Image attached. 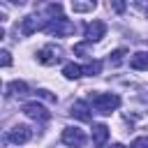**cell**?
<instances>
[{"label":"cell","mask_w":148,"mask_h":148,"mask_svg":"<svg viewBox=\"0 0 148 148\" xmlns=\"http://www.w3.org/2000/svg\"><path fill=\"white\" fill-rule=\"evenodd\" d=\"M90 104L95 106V111L109 116L111 111H116L120 106V97L113 92H95V95H90Z\"/></svg>","instance_id":"6da1fadb"},{"label":"cell","mask_w":148,"mask_h":148,"mask_svg":"<svg viewBox=\"0 0 148 148\" xmlns=\"http://www.w3.org/2000/svg\"><path fill=\"white\" fill-rule=\"evenodd\" d=\"M44 32L56 35V37L72 35V32H74V23H69L65 16H58V18H51V23H46V25H44Z\"/></svg>","instance_id":"7a4b0ae2"},{"label":"cell","mask_w":148,"mask_h":148,"mask_svg":"<svg viewBox=\"0 0 148 148\" xmlns=\"http://www.w3.org/2000/svg\"><path fill=\"white\" fill-rule=\"evenodd\" d=\"M60 46H56V44H46V46H42L39 51H37V60L42 62V65H56V62H60Z\"/></svg>","instance_id":"3957f363"},{"label":"cell","mask_w":148,"mask_h":148,"mask_svg":"<svg viewBox=\"0 0 148 148\" xmlns=\"http://www.w3.org/2000/svg\"><path fill=\"white\" fill-rule=\"evenodd\" d=\"M30 136H32V132H30V127H28V125H14V127L7 132L5 141L21 146V143H28V141H30Z\"/></svg>","instance_id":"277c9868"},{"label":"cell","mask_w":148,"mask_h":148,"mask_svg":"<svg viewBox=\"0 0 148 148\" xmlns=\"http://www.w3.org/2000/svg\"><path fill=\"white\" fill-rule=\"evenodd\" d=\"M62 143L69 146V148H81L86 143L83 130H79V127H65L62 130Z\"/></svg>","instance_id":"5b68a950"},{"label":"cell","mask_w":148,"mask_h":148,"mask_svg":"<svg viewBox=\"0 0 148 148\" xmlns=\"http://www.w3.org/2000/svg\"><path fill=\"white\" fill-rule=\"evenodd\" d=\"M44 25H46V21H39L37 16H23L21 18V25L16 28L23 37H28V35H32V32H37V30H44Z\"/></svg>","instance_id":"8992f818"},{"label":"cell","mask_w":148,"mask_h":148,"mask_svg":"<svg viewBox=\"0 0 148 148\" xmlns=\"http://www.w3.org/2000/svg\"><path fill=\"white\" fill-rule=\"evenodd\" d=\"M23 113L28 116V118H32V120H39V123H44V120H49V111L42 106V104H37V102H28V104H23Z\"/></svg>","instance_id":"52a82bcc"},{"label":"cell","mask_w":148,"mask_h":148,"mask_svg":"<svg viewBox=\"0 0 148 148\" xmlns=\"http://www.w3.org/2000/svg\"><path fill=\"white\" fill-rule=\"evenodd\" d=\"M106 35V23L104 21H92L86 25V39L88 42H99Z\"/></svg>","instance_id":"ba28073f"},{"label":"cell","mask_w":148,"mask_h":148,"mask_svg":"<svg viewBox=\"0 0 148 148\" xmlns=\"http://www.w3.org/2000/svg\"><path fill=\"white\" fill-rule=\"evenodd\" d=\"M69 113L74 116V118H79V120H90L92 116H90V106H88V102H83V99H76V102H72V106H69Z\"/></svg>","instance_id":"9c48e42d"},{"label":"cell","mask_w":148,"mask_h":148,"mask_svg":"<svg viewBox=\"0 0 148 148\" xmlns=\"http://www.w3.org/2000/svg\"><path fill=\"white\" fill-rule=\"evenodd\" d=\"M106 139H109V127H106L104 123L92 125V143H95L97 148H102V146L106 143Z\"/></svg>","instance_id":"30bf717a"},{"label":"cell","mask_w":148,"mask_h":148,"mask_svg":"<svg viewBox=\"0 0 148 148\" xmlns=\"http://www.w3.org/2000/svg\"><path fill=\"white\" fill-rule=\"evenodd\" d=\"M130 67L132 69H139V72H148V53L146 51H136L130 58Z\"/></svg>","instance_id":"8fae6325"},{"label":"cell","mask_w":148,"mask_h":148,"mask_svg":"<svg viewBox=\"0 0 148 148\" xmlns=\"http://www.w3.org/2000/svg\"><path fill=\"white\" fill-rule=\"evenodd\" d=\"M69 5L76 14H88L97 7V0H69Z\"/></svg>","instance_id":"7c38bea8"},{"label":"cell","mask_w":148,"mask_h":148,"mask_svg":"<svg viewBox=\"0 0 148 148\" xmlns=\"http://www.w3.org/2000/svg\"><path fill=\"white\" fill-rule=\"evenodd\" d=\"M7 90H12L9 95H16V97H23V95H28V83L25 81H12V83H7Z\"/></svg>","instance_id":"4fadbf2b"},{"label":"cell","mask_w":148,"mask_h":148,"mask_svg":"<svg viewBox=\"0 0 148 148\" xmlns=\"http://www.w3.org/2000/svg\"><path fill=\"white\" fill-rule=\"evenodd\" d=\"M62 74H65V79H79V76H83V67H79L74 62H67L62 67Z\"/></svg>","instance_id":"5bb4252c"},{"label":"cell","mask_w":148,"mask_h":148,"mask_svg":"<svg viewBox=\"0 0 148 148\" xmlns=\"http://www.w3.org/2000/svg\"><path fill=\"white\" fill-rule=\"evenodd\" d=\"M99 72H102V62H99V60H92V62H88V65L83 67V74H86V76H97Z\"/></svg>","instance_id":"9a60e30c"},{"label":"cell","mask_w":148,"mask_h":148,"mask_svg":"<svg viewBox=\"0 0 148 148\" xmlns=\"http://www.w3.org/2000/svg\"><path fill=\"white\" fill-rule=\"evenodd\" d=\"M125 56H127V51H125V49H116V51L109 56V62H111L113 67H118V65L123 62V58H125Z\"/></svg>","instance_id":"2e32d148"},{"label":"cell","mask_w":148,"mask_h":148,"mask_svg":"<svg viewBox=\"0 0 148 148\" xmlns=\"http://www.w3.org/2000/svg\"><path fill=\"white\" fill-rule=\"evenodd\" d=\"M109 5H111V9H113L116 14H123V12L127 9V0H111Z\"/></svg>","instance_id":"e0dca14e"},{"label":"cell","mask_w":148,"mask_h":148,"mask_svg":"<svg viewBox=\"0 0 148 148\" xmlns=\"http://www.w3.org/2000/svg\"><path fill=\"white\" fill-rule=\"evenodd\" d=\"M132 148H148V139H143V136L134 139V141H132Z\"/></svg>","instance_id":"ac0fdd59"},{"label":"cell","mask_w":148,"mask_h":148,"mask_svg":"<svg viewBox=\"0 0 148 148\" xmlns=\"http://www.w3.org/2000/svg\"><path fill=\"white\" fill-rule=\"evenodd\" d=\"M74 53L76 56H86L88 53V44H74Z\"/></svg>","instance_id":"d6986e66"},{"label":"cell","mask_w":148,"mask_h":148,"mask_svg":"<svg viewBox=\"0 0 148 148\" xmlns=\"http://www.w3.org/2000/svg\"><path fill=\"white\" fill-rule=\"evenodd\" d=\"M0 56H2V58H0V62H2V67H9V65H12V56H9V51H2Z\"/></svg>","instance_id":"ffe728a7"},{"label":"cell","mask_w":148,"mask_h":148,"mask_svg":"<svg viewBox=\"0 0 148 148\" xmlns=\"http://www.w3.org/2000/svg\"><path fill=\"white\" fill-rule=\"evenodd\" d=\"M37 95H39L42 99H46V102H56V95H51L49 90H37Z\"/></svg>","instance_id":"44dd1931"},{"label":"cell","mask_w":148,"mask_h":148,"mask_svg":"<svg viewBox=\"0 0 148 148\" xmlns=\"http://www.w3.org/2000/svg\"><path fill=\"white\" fill-rule=\"evenodd\" d=\"M7 2H12V5H25L28 0H7Z\"/></svg>","instance_id":"7402d4cb"},{"label":"cell","mask_w":148,"mask_h":148,"mask_svg":"<svg viewBox=\"0 0 148 148\" xmlns=\"http://www.w3.org/2000/svg\"><path fill=\"white\" fill-rule=\"evenodd\" d=\"M109 148H125L123 143H113V146H109Z\"/></svg>","instance_id":"603a6c76"},{"label":"cell","mask_w":148,"mask_h":148,"mask_svg":"<svg viewBox=\"0 0 148 148\" xmlns=\"http://www.w3.org/2000/svg\"><path fill=\"white\" fill-rule=\"evenodd\" d=\"M143 2H146V0H136V5H143Z\"/></svg>","instance_id":"cb8c5ba5"},{"label":"cell","mask_w":148,"mask_h":148,"mask_svg":"<svg viewBox=\"0 0 148 148\" xmlns=\"http://www.w3.org/2000/svg\"><path fill=\"white\" fill-rule=\"evenodd\" d=\"M146 16H148V7H146Z\"/></svg>","instance_id":"d4e9b609"}]
</instances>
